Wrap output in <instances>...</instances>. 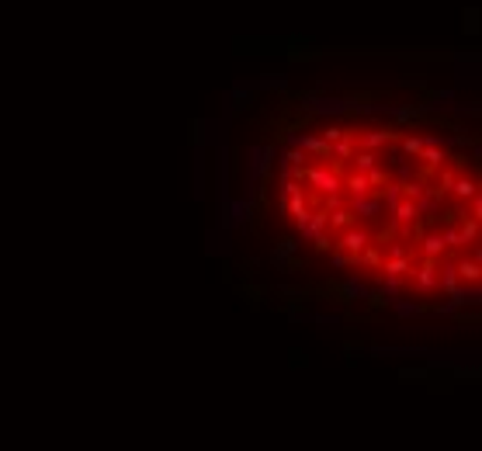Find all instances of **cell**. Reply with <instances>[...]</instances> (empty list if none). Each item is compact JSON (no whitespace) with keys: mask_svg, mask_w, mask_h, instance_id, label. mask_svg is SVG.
<instances>
[{"mask_svg":"<svg viewBox=\"0 0 482 451\" xmlns=\"http://www.w3.org/2000/svg\"><path fill=\"white\" fill-rule=\"evenodd\" d=\"M278 208L309 250L375 292L423 309L479 299V167L444 136L323 119L281 149Z\"/></svg>","mask_w":482,"mask_h":451,"instance_id":"1","label":"cell"}]
</instances>
